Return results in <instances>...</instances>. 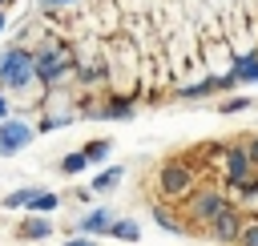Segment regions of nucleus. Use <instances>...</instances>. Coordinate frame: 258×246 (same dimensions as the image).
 <instances>
[{
  "label": "nucleus",
  "instance_id": "nucleus-1",
  "mask_svg": "<svg viewBox=\"0 0 258 246\" xmlns=\"http://www.w3.org/2000/svg\"><path fill=\"white\" fill-rule=\"evenodd\" d=\"M157 190L161 198L169 202H185L194 190H198V165L189 157H165L157 165Z\"/></svg>",
  "mask_w": 258,
  "mask_h": 246
},
{
  "label": "nucleus",
  "instance_id": "nucleus-2",
  "mask_svg": "<svg viewBox=\"0 0 258 246\" xmlns=\"http://www.w3.org/2000/svg\"><path fill=\"white\" fill-rule=\"evenodd\" d=\"M32 81H36V52L32 48H20V44L4 48L0 52V89L24 93Z\"/></svg>",
  "mask_w": 258,
  "mask_h": 246
},
{
  "label": "nucleus",
  "instance_id": "nucleus-3",
  "mask_svg": "<svg viewBox=\"0 0 258 246\" xmlns=\"http://www.w3.org/2000/svg\"><path fill=\"white\" fill-rule=\"evenodd\" d=\"M69 73H77V56L69 44H44L36 48V81L44 89H56Z\"/></svg>",
  "mask_w": 258,
  "mask_h": 246
},
{
  "label": "nucleus",
  "instance_id": "nucleus-4",
  "mask_svg": "<svg viewBox=\"0 0 258 246\" xmlns=\"http://www.w3.org/2000/svg\"><path fill=\"white\" fill-rule=\"evenodd\" d=\"M181 206H185V218H189V222L210 226L218 214H226V210H230V194H222V190H194Z\"/></svg>",
  "mask_w": 258,
  "mask_h": 246
},
{
  "label": "nucleus",
  "instance_id": "nucleus-5",
  "mask_svg": "<svg viewBox=\"0 0 258 246\" xmlns=\"http://www.w3.org/2000/svg\"><path fill=\"white\" fill-rule=\"evenodd\" d=\"M222 177H226V190H246L258 181V165L250 161V153L242 145H230L226 161H222Z\"/></svg>",
  "mask_w": 258,
  "mask_h": 246
},
{
  "label": "nucleus",
  "instance_id": "nucleus-6",
  "mask_svg": "<svg viewBox=\"0 0 258 246\" xmlns=\"http://www.w3.org/2000/svg\"><path fill=\"white\" fill-rule=\"evenodd\" d=\"M24 145H32V125L28 121H0V157H12L20 153Z\"/></svg>",
  "mask_w": 258,
  "mask_h": 246
},
{
  "label": "nucleus",
  "instance_id": "nucleus-7",
  "mask_svg": "<svg viewBox=\"0 0 258 246\" xmlns=\"http://www.w3.org/2000/svg\"><path fill=\"white\" fill-rule=\"evenodd\" d=\"M242 226H246V222H242L238 206H230L226 214H218V218L206 226V234H210L214 242H238V238H242Z\"/></svg>",
  "mask_w": 258,
  "mask_h": 246
},
{
  "label": "nucleus",
  "instance_id": "nucleus-8",
  "mask_svg": "<svg viewBox=\"0 0 258 246\" xmlns=\"http://www.w3.org/2000/svg\"><path fill=\"white\" fill-rule=\"evenodd\" d=\"M89 117H97V121H125V117H133V101L129 97H113L101 109H93Z\"/></svg>",
  "mask_w": 258,
  "mask_h": 246
},
{
  "label": "nucleus",
  "instance_id": "nucleus-9",
  "mask_svg": "<svg viewBox=\"0 0 258 246\" xmlns=\"http://www.w3.org/2000/svg\"><path fill=\"white\" fill-rule=\"evenodd\" d=\"M77 230H85V234H109L113 230V218H109V210H93V214H85L77 222Z\"/></svg>",
  "mask_w": 258,
  "mask_h": 246
},
{
  "label": "nucleus",
  "instance_id": "nucleus-10",
  "mask_svg": "<svg viewBox=\"0 0 258 246\" xmlns=\"http://www.w3.org/2000/svg\"><path fill=\"white\" fill-rule=\"evenodd\" d=\"M230 73H234V81H242V85H254V81H258V52H246V56H238Z\"/></svg>",
  "mask_w": 258,
  "mask_h": 246
},
{
  "label": "nucleus",
  "instance_id": "nucleus-11",
  "mask_svg": "<svg viewBox=\"0 0 258 246\" xmlns=\"http://www.w3.org/2000/svg\"><path fill=\"white\" fill-rule=\"evenodd\" d=\"M226 194H230V202H238V210L258 214V181H254V186H246V190H226Z\"/></svg>",
  "mask_w": 258,
  "mask_h": 246
},
{
  "label": "nucleus",
  "instance_id": "nucleus-12",
  "mask_svg": "<svg viewBox=\"0 0 258 246\" xmlns=\"http://www.w3.org/2000/svg\"><path fill=\"white\" fill-rule=\"evenodd\" d=\"M121 173H125V165H109L105 173H97V177H93V194H105V190H113V186L121 181Z\"/></svg>",
  "mask_w": 258,
  "mask_h": 246
},
{
  "label": "nucleus",
  "instance_id": "nucleus-13",
  "mask_svg": "<svg viewBox=\"0 0 258 246\" xmlns=\"http://www.w3.org/2000/svg\"><path fill=\"white\" fill-rule=\"evenodd\" d=\"M81 169H89L85 149H77V153H64V157H60V173H64V177H73V173H81Z\"/></svg>",
  "mask_w": 258,
  "mask_h": 246
},
{
  "label": "nucleus",
  "instance_id": "nucleus-14",
  "mask_svg": "<svg viewBox=\"0 0 258 246\" xmlns=\"http://www.w3.org/2000/svg\"><path fill=\"white\" fill-rule=\"evenodd\" d=\"M52 230H48V222L44 218H28L24 226H20V238H28V242H40V238H48Z\"/></svg>",
  "mask_w": 258,
  "mask_h": 246
},
{
  "label": "nucleus",
  "instance_id": "nucleus-15",
  "mask_svg": "<svg viewBox=\"0 0 258 246\" xmlns=\"http://www.w3.org/2000/svg\"><path fill=\"white\" fill-rule=\"evenodd\" d=\"M32 198H36V190L28 186V190H16V194H8L0 206H4V210H28V206H32Z\"/></svg>",
  "mask_w": 258,
  "mask_h": 246
},
{
  "label": "nucleus",
  "instance_id": "nucleus-16",
  "mask_svg": "<svg viewBox=\"0 0 258 246\" xmlns=\"http://www.w3.org/2000/svg\"><path fill=\"white\" fill-rule=\"evenodd\" d=\"M56 206H60V198H56L52 190H36V198H32V206H28V210H36V214H52Z\"/></svg>",
  "mask_w": 258,
  "mask_h": 246
},
{
  "label": "nucleus",
  "instance_id": "nucleus-17",
  "mask_svg": "<svg viewBox=\"0 0 258 246\" xmlns=\"http://www.w3.org/2000/svg\"><path fill=\"white\" fill-rule=\"evenodd\" d=\"M153 222H157L161 230H169V234H181V222H177V218H173L165 206H153Z\"/></svg>",
  "mask_w": 258,
  "mask_h": 246
},
{
  "label": "nucleus",
  "instance_id": "nucleus-18",
  "mask_svg": "<svg viewBox=\"0 0 258 246\" xmlns=\"http://www.w3.org/2000/svg\"><path fill=\"white\" fill-rule=\"evenodd\" d=\"M117 242H137L141 238V230H137V222H113V230H109Z\"/></svg>",
  "mask_w": 258,
  "mask_h": 246
},
{
  "label": "nucleus",
  "instance_id": "nucleus-19",
  "mask_svg": "<svg viewBox=\"0 0 258 246\" xmlns=\"http://www.w3.org/2000/svg\"><path fill=\"white\" fill-rule=\"evenodd\" d=\"M105 153H109V141H89V145H85V157H89V161H101Z\"/></svg>",
  "mask_w": 258,
  "mask_h": 246
},
{
  "label": "nucleus",
  "instance_id": "nucleus-20",
  "mask_svg": "<svg viewBox=\"0 0 258 246\" xmlns=\"http://www.w3.org/2000/svg\"><path fill=\"white\" fill-rule=\"evenodd\" d=\"M238 242H242V246H258V218L242 226V238H238Z\"/></svg>",
  "mask_w": 258,
  "mask_h": 246
},
{
  "label": "nucleus",
  "instance_id": "nucleus-21",
  "mask_svg": "<svg viewBox=\"0 0 258 246\" xmlns=\"http://www.w3.org/2000/svg\"><path fill=\"white\" fill-rule=\"evenodd\" d=\"M246 105H250V101H246V97H226V101H222V105H218V109H222V113H242V109H246Z\"/></svg>",
  "mask_w": 258,
  "mask_h": 246
},
{
  "label": "nucleus",
  "instance_id": "nucleus-22",
  "mask_svg": "<svg viewBox=\"0 0 258 246\" xmlns=\"http://www.w3.org/2000/svg\"><path fill=\"white\" fill-rule=\"evenodd\" d=\"M242 149H246V153H250V161L258 165V137H254V133H250V137L242 141Z\"/></svg>",
  "mask_w": 258,
  "mask_h": 246
},
{
  "label": "nucleus",
  "instance_id": "nucleus-23",
  "mask_svg": "<svg viewBox=\"0 0 258 246\" xmlns=\"http://www.w3.org/2000/svg\"><path fill=\"white\" fill-rule=\"evenodd\" d=\"M69 4H77V0H40L44 12H52V8H69Z\"/></svg>",
  "mask_w": 258,
  "mask_h": 246
},
{
  "label": "nucleus",
  "instance_id": "nucleus-24",
  "mask_svg": "<svg viewBox=\"0 0 258 246\" xmlns=\"http://www.w3.org/2000/svg\"><path fill=\"white\" fill-rule=\"evenodd\" d=\"M8 109H12V101H8L4 93H0V121H8Z\"/></svg>",
  "mask_w": 258,
  "mask_h": 246
},
{
  "label": "nucleus",
  "instance_id": "nucleus-25",
  "mask_svg": "<svg viewBox=\"0 0 258 246\" xmlns=\"http://www.w3.org/2000/svg\"><path fill=\"white\" fill-rule=\"evenodd\" d=\"M64 246H93V242H85V238H73V242H64Z\"/></svg>",
  "mask_w": 258,
  "mask_h": 246
},
{
  "label": "nucleus",
  "instance_id": "nucleus-26",
  "mask_svg": "<svg viewBox=\"0 0 258 246\" xmlns=\"http://www.w3.org/2000/svg\"><path fill=\"white\" fill-rule=\"evenodd\" d=\"M4 24H8V20H4V12H0V32H4Z\"/></svg>",
  "mask_w": 258,
  "mask_h": 246
},
{
  "label": "nucleus",
  "instance_id": "nucleus-27",
  "mask_svg": "<svg viewBox=\"0 0 258 246\" xmlns=\"http://www.w3.org/2000/svg\"><path fill=\"white\" fill-rule=\"evenodd\" d=\"M4 4H12V0H0V8H4Z\"/></svg>",
  "mask_w": 258,
  "mask_h": 246
}]
</instances>
